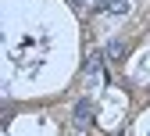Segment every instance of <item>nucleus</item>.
<instances>
[{
	"label": "nucleus",
	"instance_id": "f257e3e1",
	"mask_svg": "<svg viewBox=\"0 0 150 136\" xmlns=\"http://www.w3.org/2000/svg\"><path fill=\"white\" fill-rule=\"evenodd\" d=\"M75 125H93V104L89 100H79V104H75Z\"/></svg>",
	"mask_w": 150,
	"mask_h": 136
},
{
	"label": "nucleus",
	"instance_id": "f03ea898",
	"mask_svg": "<svg viewBox=\"0 0 150 136\" xmlns=\"http://www.w3.org/2000/svg\"><path fill=\"white\" fill-rule=\"evenodd\" d=\"M104 57H111V61L125 57V43H122V40H111V43H107V50H104Z\"/></svg>",
	"mask_w": 150,
	"mask_h": 136
},
{
	"label": "nucleus",
	"instance_id": "7ed1b4c3",
	"mask_svg": "<svg viewBox=\"0 0 150 136\" xmlns=\"http://www.w3.org/2000/svg\"><path fill=\"white\" fill-rule=\"evenodd\" d=\"M100 65H104V57H100V54H89V57H86V75H97Z\"/></svg>",
	"mask_w": 150,
	"mask_h": 136
},
{
	"label": "nucleus",
	"instance_id": "20e7f679",
	"mask_svg": "<svg viewBox=\"0 0 150 136\" xmlns=\"http://www.w3.org/2000/svg\"><path fill=\"white\" fill-rule=\"evenodd\" d=\"M125 0H104V11H111V14H125Z\"/></svg>",
	"mask_w": 150,
	"mask_h": 136
},
{
	"label": "nucleus",
	"instance_id": "39448f33",
	"mask_svg": "<svg viewBox=\"0 0 150 136\" xmlns=\"http://www.w3.org/2000/svg\"><path fill=\"white\" fill-rule=\"evenodd\" d=\"M68 4H75V7H86V4H89V0H68Z\"/></svg>",
	"mask_w": 150,
	"mask_h": 136
}]
</instances>
